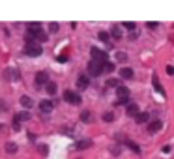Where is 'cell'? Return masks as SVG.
Returning a JSON list of instances; mask_svg holds the SVG:
<instances>
[{
	"label": "cell",
	"mask_w": 174,
	"mask_h": 159,
	"mask_svg": "<svg viewBox=\"0 0 174 159\" xmlns=\"http://www.w3.org/2000/svg\"><path fill=\"white\" fill-rule=\"evenodd\" d=\"M116 95H118V103H129V88L127 86H118L116 88Z\"/></svg>",
	"instance_id": "cell-1"
},
{
	"label": "cell",
	"mask_w": 174,
	"mask_h": 159,
	"mask_svg": "<svg viewBox=\"0 0 174 159\" xmlns=\"http://www.w3.org/2000/svg\"><path fill=\"white\" fill-rule=\"evenodd\" d=\"M88 73H90L92 77H97V75H101V73H103V64H99V62L92 60V62L88 64Z\"/></svg>",
	"instance_id": "cell-2"
},
{
	"label": "cell",
	"mask_w": 174,
	"mask_h": 159,
	"mask_svg": "<svg viewBox=\"0 0 174 159\" xmlns=\"http://www.w3.org/2000/svg\"><path fill=\"white\" fill-rule=\"evenodd\" d=\"M64 99H66L68 103H71V105H81V95L79 94H75V92H71V90H66L64 92Z\"/></svg>",
	"instance_id": "cell-3"
},
{
	"label": "cell",
	"mask_w": 174,
	"mask_h": 159,
	"mask_svg": "<svg viewBox=\"0 0 174 159\" xmlns=\"http://www.w3.org/2000/svg\"><path fill=\"white\" fill-rule=\"evenodd\" d=\"M90 55H92V58H94L95 62H99V64H105V62H107V52L99 51V49H97V47H92V51H90Z\"/></svg>",
	"instance_id": "cell-4"
},
{
	"label": "cell",
	"mask_w": 174,
	"mask_h": 159,
	"mask_svg": "<svg viewBox=\"0 0 174 159\" xmlns=\"http://www.w3.org/2000/svg\"><path fill=\"white\" fill-rule=\"evenodd\" d=\"M25 52H26L28 56H39V55H41V47L36 45V43H26Z\"/></svg>",
	"instance_id": "cell-5"
},
{
	"label": "cell",
	"mask_w": 174,
	"mask_h": 159,
	"mask_svg": "<svg viewBox=\"0 0 174 159\" xmlns=\"http://www.w3.org/2000/svg\"><path fill=\"white\" fill-rule=\"evenodd\" d=\"M52 107H54V103H52V101H49V99H43V101L39 103V111H41L43 114L52 112Z\"/></svg>",
	"instance_id": "cell-6"
},
{
	"label": "cell",
	"mask_w": 174,
	"mask_h": 159,
	"mask_svg": "<svg viewBox=\"0 0 174 159\" xmlns=\"http://www.w3.org/2000/svg\"><path fill=\"white\" fill-rule=\"evenodd\" d=\"M161 127H163V122L161 120H154V122L148 124V131L150 133H157V131H161Z\"/></svg>",
	"instance_id": "cell-7"
},
{
	"label": "cell",
	"mask_w": 174,
	"mask_h": 159,
	"mask_svg": "<svg viewBox=\"0 0 174 159\" xmlns=\"http://www.w3.org/2000/svg\"><path fill=\"white\" fill-rule=\"evenodd\" d=\"M127 114H129V116H137V114H139L137 103H127Z\"/></svg>",
	"instance_id": "cell-8"
},
{
	"label": "cell",
	"mask_w": 174,
	"mask_h": 159,
	"mask_svg": "<svg viewBox=\"0 0 174 159\" xmlns=\"http://www.w3.org/2000/svg\"><path fill=\"white\" fill-rule=\"evenodd\" d=\"M90 146H92V142H90L88 139H82V141H79L77 144H75L77 150H84V148H90Z\"/></svg>",
	"instance_id": "cell-9"
},
{
	"label": "cell",
	"mask_w": 174,
	"mask_h": 159,
	"mask_svg": "<svg viewBox=\"0 0 174 159\" xmlns=\"http://www.w3.org/2000/svg\"><path fill=\"white\" fill-rule=\"evenodd\" d=\"M21 105L26 109H32V105H34V101H32V98H28V95H23L21 98Z\"/></svg>",
	"instance_id": "cell-10"
},
{
	"label": "cell",
	"mask_w": 174,
	"mask_h": 159,
	"mask_svg": "<svg viewBox=\"0 0 174 159\" xmlns=\"http://www.w3.org/2000/svg\"><path fill=\"white\" fill-rule=\"evenodd\" d=\"M111 36L116 38V39H120V38H122V28L118 26V25H114V26L111 28Z\"/></svg>",
	"instance_id": "cell-11"
},
{
	"label": "cell",
	"mask_w": 174,
	"mask_h": 159,
	"mask_svg": "<svg viewBox=\"0 0 174 159\" xmlns=\"http://www.w3.org/2000/svg\"><path fill=\"white\" fill-rule=\"evenodd\" d=\"M120 75H122L124 79H133V69H131V68H122V69H120Z\"/></svg>",
	"instance_id": "cell-12"
},
{
	"label": "cell",
	"mask_w": 174,
	"mask_h": 159,
	"mask_svg": "<svg viewBox=\"0 0 174 159\" xmlns=\"http://www.w3.org/2000/svg\"><path fill=\"white\" fill-rule=\"evenodd\" d=\"M36 82H38V84H45V82H47V73H45V71H39L38 75H36Z\"/></svg>",
	"instance_id": "cell-13"
},
{
	"label": "cell",
	"mask_w": 174,
	"mask_h": 159,
	"mask_svg": "<svg viewBox=\"0 0 174 159\" xmlns=\"http://www.w3.org/2000/svg\"><path fill=\"white\" fill-rule=\"evenodd\" d=\"M77 84H79V88H86V86H88V77H86V75H81L79 77V81H77Z\"/></svg>",
	"instance_id": "cell-14"
},
{
	"label": "cell",
	"mask_w": 174,
	"mask_h": 159,
	"mask_svg": "<svg viewBox=\"0 0 174 159\" xmlns=\"http://www.w3.org/2000/svg\"><path fill=\"white\" fill-rule=\"evenodd\" d=\"M15 120L21 124V122H25V120H30V112H19L17 116H15Z\"/></svg>",
	"instance_id": "cell-15"
},
{
	"label": "cell",
	"mask_w": 174,
	"mask_h": 159,
	"mask_svg": "<svg viewBox=\"0 0 174 159\" xmlns=\"http://www.w3.org/2000/svg\"><path fill=\"white\" fill-rule=\"evenodd\" d=\"M135 118H137L139 124H144V122H148V112H139Z\"/></svg>",
	"instance_id": "cell-16"
},
{
	"label": "cell",
	"mask_w": 174,
	"mask_h": 159,
	"mask_svg": "<svg viewBox=\"0 0 174 159\" xmlns=\"http://www.w3.org/2000/svg\"><path fill=\"white\" fill-rule=\"evenodd\" d=\"M6 152L8 154H15L17 152V144L15 142H6Z\"/></svg>",
	"instance_id": "cell-17"
},
{
	"label": "cell",
	"mask_w": 174,
	"mask_h": 159,
	"mask_svg": "<svg viewBox=\"0 0 174 159\" xmlns=\"http://www.w3.org/2000/svg\"><path fill=\"white\" fill-rule=\"evenodd\" d=\"M47 92H49V95L56 94V82H47Z\"/></svg>",
	"instance_id": "cell-18"
},
{
	"label": "cell",
	"mask_w": 174,
	"mask_h": 159,
	"mask_svg": "<svg viewBox=\"0 0 174 159\" xmlns=\"http://www.w3.org/2000/svg\"><path fill=\"white\" fill-rule=\"evenodd\" d=\"M81 120H82V122H86V124H88V122L92 120V114H90L88 111H82V112H81Z\"/></svg>",
	"instance_id": "cell-19"
},
{
	"label": "cell",
	"mask_w": 174,
	"mask_h": 159,
	"mask_svg": "<svg viewBox=\"0 0 174 159\" xmlns=\"http://www.w3.org/2000/svg\"><path fill=\"white\" fill-rule=\"evenodd\" d=\"M154 88H156L161 95H165V90L161 88V84H159V81H157V77H156V75H154Z\"/></svg>",
	"instance_id": "cell-20"
},
{
	"label": "cell",
	"mask_w": 174,
	"mask_h": 159,
	"mask_svg": "<svg viewBox=\"0 0 174 159\" xmlns=\"http://www.w3.org/2000/svg\"><path fill=\"white\" fill-rule=\"evenodd\" d=\"M103 71H105V73H112V71H114V64L105 62V64H103Z\"/></svg>",
	"instance_id": "cell-21"
},
{
	"label": "cell",
	"mask_w": 174,
	"mask_h": 159,
	"mask_svg": "<svg viewBox=\"0 0 174 159\" xmlns=\"http://www.w3.org/2000/svg\"><path fill=\"white\" fill-rule=\"evenodd\" d=\"M112 120H114L112 112H103V122H112Z\"/></svg>",
	"instance_id": "cell-22"
},
{
	"label": "cell",
	"mask_w": 174,
	"mask_h": 159,
	"mask_svg": "<svg viewBox=\"0 0 174 159\" xmlns=\"http://www.w3.org/2000/svg\"><path fill=\"white\" fill-rule=\"evenodd\" d=\"M127 146H129V148H131V150H133L135 154H140V148H139V146H137L135 142H131V141H127Z\"/></svg>",
	"instance_id": "cell-23"
},
{
	"label": "cell",
	"mask_w": 174,
	"mask_h": 159,
	"mask_svg": "<svg viewBox=\"0 0 174 159\" xmlns=\"http://www.w3.org/2000/svg\"><path fill=\"white\" fill-rule=\"evenodd\" d=\"M107 84H109V86H116V88H118V86H120V81H116V79H109V81H107Z\"/></svg>",
	"instance_id": "cell-24"
},
{
	"label": "cell",
	"mask_w": 174,
	"mask_h": 159,
	"mask_svg": "<svg viewBox=\"0 0 174 159\" xmlns=\"http://www.w3.org/2000/svg\"><path fill=\"white\" fill-rule=\"evenodd\" d=\"M109 38H111V36H109L107 32H99V39H101V41H105V43H107V41H109Z\"/></svg>",
	"instance_id": "cell-25"
},
{
	"label": "cell",
	"mask_w": 174,
	"mask_h": 159,
	"mask_svg": "<svg viewBox=\"0 0 174 159\" xmlns=\"http://www.w3.org/2000/svg\"><path fill=\"white\" fill-rule=\"evenodd\" d=\"M124 26H125L127 30H135V23H131V21H125V23H124Z\"/></svg>",
	"instance_id": "cell-26"
},
{
	"label": "cell",
	"mask_w": 174,
	"mask_h": 159,
	"mask_svg": "<svg viewBox=\"0 0 174 159\" xmlns=\"http://www.w3.org/2000/svg\"><path fill=\"white\" fill-rule=\"evenodd\" d=\"M58 28H60L58 23H51V25H49V30H51V32H58Z\"/></svg>",
	"instance_id": "cell-27"
},
{
	"label": "cell",
	"mask_w": 174,
	"mask_h": 159,
	"mask_svg": "<svg viewBox=\"0 0 174 159\" xmlns=\"http://www.w3.org/2000/svg\"><path fill=\"white\" fill-rule=\"evenodd\" d=\"M116 58H118V60H120V62H124V60H125L127 56L124 55V52H116Z\"/></svg>",
	"instance_id": "cell-28"
},
{
	"label": "cell",
	"mask_w": 174,
	"mask_h": 159,
	"mask_svg": "<svg viewBox=\"0 0 174 159\" xmlns=\"http://www.w3.org/2000/svg\"><path fill=\"white\" fill-rule=\"evenodd\" d=\"M13 129H15V131H21V124H19L15 118H13Z\"/></svg>",
	"instance_id": "cell-29"
},
{
	"label": "cell",
	"mask_w": 174,
	"mask_h": 159,
	"mask_svg": "<svg viewBox=\"0 0 174 159\" xmlns=\"http://www.w3.org/2000/svg\"><path fill=\"white\" fill-rule=\"evenodd\" d=\"M167 73H169V75H174V68L169 66V68H167Z\"/></svg>",
	"instance_id": "cell-30"
},
{
	"label": "cell",
	"mask_w": 174,
	"mask_h": 159,
	"mask_svg": "<svg viewBox=\"0 0 174 159\" xmlns=\"http://www.w3.org/2000/svg\"><path fill=\"white\" fill-rule=\"evenodd\" d=\"M146 26H148V28H156V26H157V23H146Z\"/></svg>",
	"instance_id": "cell-31"
}]
</instances>
